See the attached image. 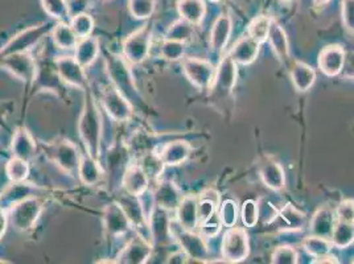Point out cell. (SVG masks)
Returning a JSON list of instances; mask_svg holds the SVG:
<instances>
[{
	"label": "cell",
	"mask_w": 354,
	"mask_h": 264,
	"mask_svg": "<svg viewBox=\"0 0 354 264\" xmlns=\"http://www.w3.org/2000/svg\"><path fill=\"white\" fill-rule=\"evenodd\" d=\"M261 50V44L252 40L250 36H243L236 40V44L227 52L230 59L239 65H250L252 64Z\"/></svg>",
	"instance_id": "obj_21"
},
{
	"label": "cell",
	"mask_w": 354,
	"mask_h": 264,
	"mask_svg": "<svg viewBox=\"0 0 354 264\" xmlns=\"http://www.w3.org/2000/svg\"><path fill=\"white\" fill-rule=\"evenodd\" d=\"M336 223L335 213L329 207H319L310 223V235H317L323 238H330L333 226Z\"/></svg>",
	"instance_id": "obj_31"
},
{
	"label": "cell",
	"mask_w": 354,
	"mask_h": 264,
	"mask_svg": "<svg viewBox=\"0 0 354 264\" xmlns=\"http://www.w3.org/2000/svg\"><path fill=\"white\" fill-rule=\"evenodd\" d=\"M78 135L84 143L86 155L100 160L102 139V117L95 98L88 93L78 119Z\"/></svg>",
	"instance_id": "obj_1"
},
{
	"label": "cell",
	"mask_w": 354,
	"mask_h": 264,
	"mask_svg": "<svg viewBox=\"0 0 354 264\" xmlns=\"http://www.w3.org/2000/svg\"><path fill=\"white\" fill-rule=\"evenodd\" d=\"M281 1H286V3H292V1H295V0H281Z\"/></svg>",
	"instance_id": "obj_60"
},
{
	"label": "cell",
	"mask_w": 354,
	"mask_h": 264,
	"mask_svg": "<svg viewBox=\"0 0 354 264\" xmlns=\"http://www.w3.org/2000/svg\"><path fill=\"white\" fill-rule=\"evenodd\" d=\"M37 146L32 136V133L26 127H17L12 142H11V152L14 158L23 159L26 162H30L36 156Z\"/></svg>",
	"instance_id": "obj_20"
},
{
	"label": "cell",
	"mask_w": 354,
	"mask_h": 264,
	"mask_svg": "<svg viewBox=\"0 0 354 264\" xmlns=\"http://www.w3.org/2000/svg\"><path fill=\"white\" fill-rule=\"evenodd\" d=\"M7 226H8V216H7V211H4V210L0 209V239L6 234Z\"/></svg>",
	"instance_id": "obj_57"
},
{
	"label": "cell",
	"mask_w": 354,
	"mask_h": 264,
	"mask_svg": "<svg viewBox=\"0 0 354 264\" xmlns=\"http://www.w3.org/2000/svg\"><path fill=\"white\" fill-rule=\"evenodd\" d=\"M104 227L107 236L117 238L127 234L133 226L118 202H113L104 209Z\"/></svg>",
	"instance_id": "obj_16"
},
{
	"label": "cell",
	"mask_w": 354,
	"mask_h": 264,
	"mask_svg": "<svg viewBox=\"0 0 354 264\" xmlns=\"http://www.w3.org/2000/svg\"><path fill=\"white\" fill-rule=\"evenodd\" d=\"M222 256L226 263H241L250 255L249 234L242 227H227L222 238Z\"/></svg>",
	"instance_id": "obj_3"
},
{
	"label": "cell",
	"mask_w": 354,
	"mask_h": 264,
	"mask_svg": "<svg viewBox=\"0 0 354 264\" xmlns=\"http://www.w3.org/2000/svg\"><path fill=\"white\" fill-rule=\"evenodd\" d=\"M258 211H259V218H262L263 225L266 223L270 225L279 217V209H277L270 202H265L263 205L258 204Z\"/></svg>",
	"instance_id": "obj_53"
},
{
	"label": "cell",
	"mask_w": 354,
	"mask_h": 264,
	"mask_svg": "<svg viewBox=\"0 0 354 264\" xmlns=\"http://www.w3.org/2000/svg\"><path fill=\"white\" fill-rule=\"evenodd\" d=\"M233 30V21L229 15H220L213 24L210 32V46L214 52L221 53L225 50Z\"/></svg>",
	"instance_id": "obj_28"
},
{
	"label": "cell",
	"mask_w": 354,
	"mask_h": 264,
	"mask_svg": "<svg viewBox=\"0 0 354 264\" xmlns=\"http://www.w3.org/2000/svg\"><path fill=\"white\" fill-rule=\"evenodd\" d=\"M198 226L201 227V233L200 234L203 235L204 238H207V239L218 234L222 227L221 222L218 220L217 213H214L209 220L200 223Z\"/></svg>",
	"instance_id": "obj_51"
},
{
	"label": "cell",
	"mask_w": 354,
	"mask_h": 264,
	"mask_svg": "<svg viewBox=\"0 0 354 264\" xmlns=\"http://www.w3.org/2000/svg\"><path fill=\"white\" fill-rule=\"evenodd\" d=\"M185 48L187 44L180 43V41H174L164 39L162 45H160V56L167 61H181L185 56Z\"/></svg>",
	"instance_id": "obj_43"
},
{
	"label": "cell",
	"mask_w": 354,
	"mask_h": 264,
	"mask_svg": "<svg viewBox=\"0 0 354 264\" xmlns=\"http://www.w3.org/2000/svg\"><path fill=\"white\" fill-rule=\"evenodd\" d=\"M188 259H189L188 255H187L183 249H178L176 252H174L172 255L168 256V259L165 261V263H188Z\"/></svg>",
	"instance_id": "obj_55"
},
{
	"label": "cell",
	"mask_w": 354,
	"mask_h": 264,
	"mask_svg": "<svg viewBox=\"0 0 354 264\" xmlns=\"http://www.w3.org/2000/svg\"><path fill=\"white\" fill-rule=\"evenodd\" d=\"M177 11L185 21L200 26L207 16V4L205 0H177Z\"/></svg>",
	"instance_id": "obj_32"
},
{
	"label": "cell",
	"mask_w": 354,
	"mask_h": 264,
	"mask_svg": "<svg viewBox=\"0 0 354 264\" xmlns=\"http://www.w3.org/2000/svg\"><path fill=\"white\" fill-rule=\"evenodd\" d=\"M171 232H172V236L176 239L180 247L188 255L189 259L205 263L209 249H207L205 238L203 235L197 234L196 232L184 230L181 227L178 229V232H175L174 229H171Z\"/></svg>",
	"instance_id": "obj_12"
},
{
	"label": "cell",
	"mask_w": 354,
	"mask_h": 264,
	"mask_svg": "<svg viewBox=\"0 0 354 264\" xmlns=\"http://www.w3.org/2000/svg\"><path fill=\"white\" fill-rule=\"evenodd\" d=\"M122 185L127 194L140 196L148 191L149 177L139 164H131L123 175Z\"/></svg>",
	"instance_id": "obj_25"
},
{
	"label": "cell",
	"mask_w": 354,
	"mask_h": 264,
	"mask_svg": "<svg viewBox=\"0 0 354 264\" xmlns=\"http://www.w3.org/2000/svg\"><path fill=\"white\" fill-rule=\"evenodd\" d=\"M337 220L342 222H348V223H353L354 220V201L353 200H345L339 204L337 210Z\"/></svg>",
	"instance_id": "obj_52"
},
{
	"label": "cell",
	"mask_w": 354,
	"mask_h": 264,
	"mask_svg": "<svg viewBox=\"0 0 354 264\" xmlns=\"http://www.w3.org/2000/svg\"><path fill=\"white\" fill-rule=\"evenodd\" d=\"M192 146L185 140H175L167 143L158 153L162 164L167 167H177L187 162L191 156Z\"/></svg>",
	"instance_id": "obj_22"
},
{
	"label": "cell",
	"mask_w": 354,
	"mask_h": 264,
	"mask_svg": "<svg viewBox=\"0 0 354 264\" xmlns=\"http://www.w3.org/2000/svg\"><path fill=\"white\" fill-rule=\"evenodd\" d=\"M45 12L53 19L62 20L68 16L66 0H41Z\"/></svg>",
	"instance_id": "obj_49"
},
{
	"label": "cell",
	"mask_w": 354,
	"mask_h": 264,
	"mask_svg": "<svg viewBox=\"0 0 354 264\" xmlns=\"http://www.w3.org/2000/svg\"><path fill=\"white\" fill-rule=\"evenodd\" d=\"M242 222L246 227H254L259 220V211H258V202L254 200H248L243 202L241 210Z\"/></svg>",
	"instance_id": "obj_48"
},
{
	"label": "cell",
	"mask_w": 354,
	"mask_h": 264,
	"mask_svg": "<svg viewBox=\"0 0 354 264\" xmlns=\"http://www.w3.org/2000/svg\"><path fill=\"white\" fill-rule=\"evenodd\" d=\"M55 69L61 82L81 90L88 86L85 68H82L72 56H61L55 59Z\"/></svg>",
	"instance_id": "obj_13"
},
{
	"label": "cell",
	"mask_w": 354,
	"mask_h": 264,
	"mask_svg": "<svg viewBox=\"0 0 354 264\" xmlns=\"http://www.w3.org/2000/svg\"><path fill=\"white\" fill-rule=\"evenodd\" d=\"M148 230L152 236V242L165 246L172 242V232H171V220L168 217V211L155 206L149 220H148Z\"/></svg>",
	"instance_id": "obj_17"
},
{
	"label": "cell",
	"mask_w": 354,
	"mask_h": 264,
	"mask_svg": "<svg viewBox=\"0 0 354 264\" xmlns=\"http://www.w3.org/2000/svg\"><path fill=\"white\" fill-rule=\"evenodd\" d=\"M101 103L107 115L115 122H127L133 117L131 103L114 85L106 86L102 90Z\"/></svg>",
	"instance_id": "obj_8"
},
{
	"label": "cell",
	"mask_w": 354,
	"mask_h": 264,
	"mask_svg": "<svg viewBox=\"0 0 354 264\" xmlns=\"http://www.w3.org/2000/svg\"><path fill=\"white\" fill-rule=\"evenodd\" d=\"M267 40L270 43V46L272 49V52L275 53L277 59L286 62L290 59V41H288V36L286 33V30H283L281 24L271 17V23H270V30L267 35Z\"/></svg>",
	"instance_id": "obj_26"
},
{
	"label": "cell",
	"mask_w": 354,
	"mask_h": 264,
	"mask_svg": "<svg viewBox=\"0 0 354 264\" xmlns=\"http://www.w3.org/2000/svg\"><path fill=\"white\" fill-rule=\"evenodd\" d=\"M37 188L26 181L11 182L0 194V209L8 211L12 206L24 201L26 198L35 197Z\"/></svg>",
	"instance_id": "obj_19"
},
{
	"label": "cell",
	"mask_w": 354,
	"mask_h": 264,
	"mask_svg": "<svg viewBox=\"0 0 354 264\" xmlns=\"http://www.w3.org/2000/svg\"><path fill=\"white\" fill-rule=\"evenodd\" d=\"M152 196H153L155 205L168 213L176 211L177 206L183 198L178 187L171 180L160 181L156 189L152 191Z\"/></svg>",
	"instance_id": "obj_18"
},
{
	"label": "cell",
	"mask_w": 354,
	"mask_h": 264,
	"mask_svg": "<svg viewBox=\"0 0 354 264\" xmlns=\"http://www.w3.org/2000/svg\"><path fill=\"white\" fill-rule=\"evenodd\" d=\"M217 206H220L218 191L207 189L200 197H197L198 225L209 220L214 213H217Z\"/></svg>",
	"instance_id": "obj_34"
},
{
	"label": "cell",
	"mask_w": 354,
	"mask_h": 264,
	"mask_svg": "<svg viewBox=\"0 0 354 264\" xmlns=\"http://www.w3.org/2000/svg\"><path fill=\"white\" fill-rule=\"evenodd\" d=\"M303 249H306L307 254H310V256L319 258L325 254H329L333 249V245H332L330 239H328V238L317 236V235H308L303 241Z\"/></svg>",
	"instance_id": "obj_39"
},
{
	"label": "cell",
	"mask_w": 354,
	"mask_h": 264,
	"mask_svg": "<svg viewBox=\"0 0 354 264\" xmlns=\"http://www.w3.org/2000/svg\"><path fill=\"white\" fill-rule=\"evenodd\" d=\"M6 173L11 182L26 181L30 176V162L12 156L6 165Z\"/></svg>",
	"instance_id": "obj_40"
},
{
	"label": "cell",
	"mask_w": 354,
	"mask_h": 264,
	"mask_svg": "<svg viewBox=\"0 0 354 264\" xmlns=\"http://www.w3.org/2000/svg\"><path fill=\"white\" fill-rule=\"evenodd\" d=\"M153 246L147 238L136 235L120 249L115 263L145 264L147 263L152 255Z\"/></svg>",
	"instance_id": "obj_14"
},
{
	"label": "cell",
	"mask_w": 354,
	"mask_h": 264,
	"mask_svg": "<svg viewBox=\"0 0 354 264\" xmlns=\"http://www.w3.org/2000/svg\"><path fill=\"white\" fill-rule=\"evenodd\" d=\"M50 24H41L36 27H30L26 30H21L20 33L15 35L7 44L0 49V59L14 55V53H23L30 52L39 41L52 30Z\"/></svg>",
	"instance_id": "obj_7"
},
{
	"label": "cell",
	"mask_w": 354,
	"mask_h": 264,
	"mask_svg": "<svg viewBox=\"0 0 354 264\" xmlns=\"http://www.w3.org/2000/svg\"><path fill=\"white\" fill-rule=\"evenodd\" d=\"M68 4V16H73L86 12V6H88V0H69Z\"/></svg>",
	"instance_id": "obj_54"
},
{
	"label": "cell",
	"mask_w": 354,
	"mask_h": 264,
	"mask_svg": "<svg viewBox=\"0 0 354 264\" xmlns=\"http://www.w3.org/2000/svg\"><path fill=\"white\" fill-rule=\"evenodd\" d=\"M291 82L297 93L308 91L316 81V70L303 61H296L290 70Z\"/></svg>",
	"instance_id": "obj_29"
},
{
	"label": "cell",
	"mask_w": 354,
	"mask_h": 264,
	"mask_svg": "<svg viewBox=\"0 0 354 264\" xmlns=\"http://www.w3.org/2000/svg\"><path fill=\"white\" fill-rule=\"evenodd\" d=\"M272 264H296L299 263V254L292 246H279L271 255Z\"/></svg>",
	"instance_id": "obj_47"
},
{
	"label": "cell",
	"mask_w": 354,
	"mask_h": 264,
	"mask_svg": "<svg viewBox=\"0 0 354 264\" xmlns=\"http://www.w3.org/2000/svg\"><path fill=\"white\" fill-rule=\"evenodd\" d=\"M139 165L147 173L149 178L151 177L158 178L162 175V169H164V164L158 153H149V155L143 156L142 160L139 162Z\"/></svg>",
	"instance_id": "obj_46"
},
{
	"label": "cell",
	"mask_w": 354,
	"mask_h": 264,
	"mask_svg": "<svg viewBox=\"0 0 354 264\" xmlns=\"http://www.w3.org/2000/svg\"><path fill=\"white\" fill-rule=\"evenodd\" d=\"M181 61L183 72L193 86L200 90H209L214 78L216 68L207 59L187 57Z\"/></svg>",
	"instance_id": "obj_9"
},
{
	"label": "cell",
	"mask_w": 354,
	"mask_h": 264,
	"mask_svg": "<svg viewBox=\"0 0 354 264\" xmlns=\"http://www.w3.org/2000/svg\"><path fill=\"white\" fill-rule=\"evenodd\" d=\"M52 40L53 44L62 50H72L78 43V37L72 30L71 24L68 23H59L52 28Z\"/></svg>",
	"instance_id": "obj_35"
},
{
	"label": "cell",
	"mask_w": 354,
	"mask_h": 264,
	"mask_svg": "<svg viewBox=\"0 0 354 264\" xmlns=\"http://www.w3.org/2000/svg\"><path fill=\"white\" fill-rule=\"evenodd\" d=\"M177 223L181 229L188 232H196L198 227L197 214V197L185 196L181 198L176 209Z\"/></svg>",
	"instance_id": "obj_24"
},
{
	"label": "cell",
	"mask_w": 354,
	"mask_h": 264,
	"mask_svg": "<svg viewBox=\"0 0 354 264\" xmlns=\"http://www.w3.org/2000/svg\"><path fill=\"white\" fill-rule=\"evenodd\" d=\"M43 210H44V205L41 200H39L37 197L26 198L24 201L16 204L7 211L8 222L15 227L17 232H21V233L30 232L40 218Z\"/></svg>",
	"instance_id": "obj_4"
},
{
	"label": "cell",
	"mask_w": 354,
	"mask_h": 264,
	"mask_svg": "<svg viewBox=\"0 0 354 264\" xmlns=\"http://www.w3.org/2000/svg\"><path fill=\"white\" fill-rule=\"evenodd\" d=\"M194 36H196V33H194L192 24L185 21L184 19H178L168 28L164 39L187 44V43L192 41Z\"/></svg>",
	"instance_id": "obj_37"
},
{
	"label": "cell",
	"mask_w": 354,
	"mask_h": 264,
	"mask_svg": "<svg viewBox=\"0 0 354 264\" xmlns=\"http://www.w3.org/2000/svg\"><path fill=\"white\" fill-rule=\"evenodd\" d=\"M329 1H330V0H313V3H315V6H316V7H323V6H326Z\"/></svg>",
	"instance_id": "obj_58"
},
{
	"label": "cell",
	"mask_w": 354,
	"mask_h": 264,
	"mask_svg": "<svg viewBox=\"0 0 354 264\" xmlns=\"http://www.w3.org/2000/svg\"><path fill=\"white\" fill-rule=\"evenodd\" d=\"M4 111H6V107H4V104L0 103V124L4 123Z\"/></svg>",
	"instance_id": "obj_59"
},
{
	"label": "cell",
	"mask_w": 354,
	"mask_h": 264,
	"mask_svg": "<svg viewBox=\"0 0 354 264\" xmlns=\"http://www.w3.org/2000/svg\"><path fill=\"white\" fill-rule=\"evenodd\" d=\"M0 66L26 84H32L37 72V62L30 52L6 56L0 59Z\"/></svg>",
	"instance_id": "obj_10"
},
{
	"label": "cell",
	"mask_w": 354,
	"mask_h": 264,
	"mask_svg": "<svg viewBox=\"0 0 354 264\" xmlns=\"http://www.w3.org/2000/svg\"><path fill=\"white\" fill-rule=\"evenodd\" d=\"M329 239L333 247H337L339 249L352 246L354 241L353 223L336 220Z\"/></svg>",
	"instance_id": "obj_36"
},
{
	"label": "cell",
	"mask_w": 354,
	"mask_h": 264,
	"mask_svg": "<svg viewBox=\"0 0 354 264\" xmlns=\"http://www.w3.org/2000/svg\"><path fill=\"white\" fill-rule=\"evenodd\" d=\"M210 1H213V3H218V1H221V0H210Z\"/></svg>",
	"instance_id": "obj_61"
},
{
	"label": "cell",
	"mask_w": 354,
	"mask_h": 264,
	"mask_svg": "<svg viewBox=\"0 0 354 264\" xmlns=\"http://www.w3.org/2000/svg\"><path fill=\"white\" fill-rule=\"evenodd\" d=\"M220 210L217 211L218 220L221 222L223 227H233L236 226V220H238V205L236 201L233 200H225L223 202H220Z\"/></svg>",
	"instance_id": "obj_45"
},
{
	"label": "cell",
	"mask_w": 354,
	"mask_h": 264,
	"mask_svg": "<svg viewBox=\"0 0 354 264\" xmlns=\"http://www.w3.org/2000/svg\"><path fill=\"white\" fill-rule=\"evenodd\" d=\"M312 263L315 264H330V263H339V261H337V258L336 256H333V255H330V252L329 254H325L323 256H319V258H315V261L312 262Z\"/></svg>",
	"instance_id": "obj_56"
},
{
	"label": "cell",
	"mask_w": 354,
	"mask_h": 264,
	"mask_svg": "<svg viewBox=\"0 0 354 264\" xmlns=\"http://www.w3.org/2000/svg\"><path fill=\"white\" fill-rule=\"evenodd\" d=\"M259 176L268 189L281 191L286 188V173L281 164L272 159H266L261 164Z\"/></svg>",
	"instance_id": "obj_27"
},
{
	"label": "cell",
	"mask_w": 354,
	"mask_h": 264,
	"mask_svg": "<svg viewBox=\"0 0 354 264\" xmlns=\"http://www.w3.org/2000/svg\"><path fill=\"white\" fill-rule=\"evenodd\" d=\"M152 46V32L149 26H143L126 37L122 44L123 57L131 64L139 65L148 59Z\"/></svg>",
	"instance_id": "obj_5"
},
{
	"label": "cell",
	"mask_w": 354,
	"mask_h": 264,
	"mask_svg": "<svg viewBox=\"0 0 354 264\" xmlns=\"http://www.w3.org/2000/svg\"><path fill=\"white\" fill-rule=\"evenodd\" d=\"M238 69L236 64L226 53L220 65L216 68L214 78L210 86V94L213 100H226L236 88Z\"/></svg>",
	"instance_id": "obj_6"
},
{
	"label": "cell",
	"mask_w": 354,
	"mask_h": 264,
	"mask_svg": "<svg viewBox=\"0 0 354 264\" xmlns=\"http://www.w3.org/2000/svg\"><path fill=\"white\" fill-rule=\"evenodd\" d=\"M107 73L110 74L114 86L129 100L136 94V86L133 82V74L129 68V62L124 57L113 56L107 59Z\"/></svg>",
	"instance_id": "obj_11"
},
{
	"label": "cell",
	"mask_w": 354,
	"mask_h": 264,
	"mask_svg": "<svg viewBox=\"0 0 354 264\" xmlns=\"http://www.w3.org/2000/svg\"><path fill=\"white\" fill-rule=\"evenodd\" d=\"M117 202L122 207V210L124 211L131 226H135L138 229H148V218L143 210L139 196H131V194L126 193L124 196H122L119 198Z\"/></svg>",
	"instance_id": "obj_23"
},
{
	"label": "cell",
	"mask_w": 354,
	"mask_h": 264,
	"mask_svg": "<svg viewBox=\"0 0 354 264\" xmlns=\"http://www.w3.org/2000/svg\"><path fill=\"white\" fill-rule=\"evenodd\" d=\"M341 19L345 30L353 35L354 32V0L341 1Z\"/></svg>",
	"instance_id": "obj_50"
},
{
	"label": "cell",
	"mask_w": 354,
	"mask_h": 264,
	"mask_svg": "<svg viewBox=\"0 0 354 264\" xmlns=\"http://www.w3.org/2000/svg\"><path fill=\"white\" fill-rule=\"evenodd\" d=\"M74 50V59L82 68L86 69L95 62L100 55V40L93 36L80 39Z\"/></svg>",
	"instance_id": "obj_30"
},
{
	"label": "cell",
	"mask_w": 354,
	"mask_h": 264,
	"mask_svg": "<svg viewBox=\"0 0 354 264\" xmlns=\"http://www.w3.org/2000/svg\"><path fill=\"white\" fill-rule=\"evenodd\" d=\"M71 27L78 39H85V37L91 36V33L94 30V19H93V16L88 15V12L78 14L72 17Z\"/></svg>",
	"instance_id": "obj_42"
},
{
	"label": "cell",
	"mask_w": 354,
	"mask_h": 264,
	"mask_svg": "<svg viewBox=\"0 0 354 264\" xmlns=\"http://www.w3.org/2000/svg\"><path fill=\"white\" fill-rule=\"evenodd\" d=\"M279 217L284 220L290 232H300L306 225V214L291 204L279 209Z\"/></svg>",
	"instance_id": "obj_38"
},
{
	"label": "cell",
	"mask_w": 354,
	"mask_h": 264,
	"mask_svg": "<svg viewBox=\"0 0 354 264\" xmlns=\"http://www.w3.org/2000/svg\"><path fill=\"white\" fill-rule=\"evenodd\" d=\"M270 23H271V17L265 15L257 16L255 19L251 20L248 27V36H250L251 39L255 40L257 43L263 44L267 41Z\"/></svg>",
	"instance_id": "obj_41"
},
{
	"label": "cell",
	"mask_w": 354,
	"mask_h": 264,
	"mask_svg": "<svg viewBox=\"0 0 354 264\" xmlns=\"http://www.w3.org/2000/svg\"><path fill=\"white\" fill-rule=\"evenodd\" d=\"M77 175L80 176L82 184H85L88 187H93L102 180L104 169L101 168L98 160L90 158L88 155H85V156H81V159H80Z\"/></svg>",
	"instance_id": "obj_33"
},
{
	"label": "cell",
	"mask_w": 354,
	"mask_h": 264,
	"mask_svg": "<svg viewBox=\"0 0 354 264\" xmlns=\"http://www.w3.org/2000/svg\"><path fill=\"white\" fill-rule=\"evenodd\" d=\"M45 155L50 162H55L65 173L73 176L78 172L81 155L73 142L59 139L44 147Z\"/></svg>",
	"instance_id": "obj_2"
},
{
	"label": "cell",
	"mask_w": 354,
	"mask_h": 264,
	"mask_svg": "<svg viewBox=\"0 0 354 264\" xmlns=\"http://www.w3.org/2000/svg\"><path fill=\"white\" fill-rule=\"evenodd\" d=\"M156 0H129V11L135 19L146 20L153 15Z\"/></svg>",
	"instance_id": "obj_44"
},
{
	"label": "cell",
	"mask_w": 354,
	"mask_h": 264,
	"mask_svg": "<svg viewBox=\"0 0 354 264\" xmlns=\"http://www.w3.org/2000/svg\"><path fill=\"white\" fill-rule=\"evenodd\" d=\"M346 52L339 44L326 45L319 53L317 65L326 77H337L344 72Z\"/></svg>",
	"instance_id": "obj_15"
}]
</instances>
